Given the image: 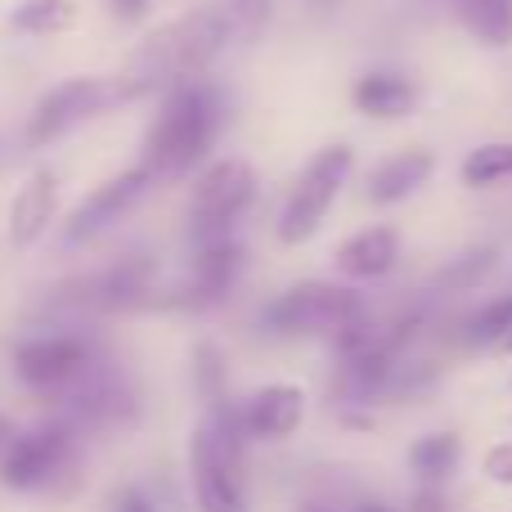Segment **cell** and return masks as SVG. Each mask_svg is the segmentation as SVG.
<instances>
[{
	"instance_id": "cell-1",
	"label": "cell",
	"mask_w": 512,
	"mask_h": 512,
	"mask_svg": "<svg viewBox=\"0 0 512 512\" xmlns=\"http://www.w3.org/2000/svg\"><path fill=\"white\" fill-rule=\"evenodd\" d=\"M225 126V99L212 81L185 77L176 86L162 90V104L144 135V167L158 185L185 180L189 171H198L212 153L216 135Z\"/></svg>"
},
{
	"instance_id": "cell-2",
	"label": "cell",
	"mask_w": 512,
	"mask_h": 512,
	"mask_svg": "<svg viewBox=\"0 0 512 512\" xmlns=\"http://www.w3.org/2000/svg\"><path fill=\"white\" fill-rule=\"evenodd\" d=\"M230 36H234V9L194 5L189 14L158 27V32L140 45V54H135L126 77L140 86V95H149V90H158V86L167 90L185 77H203L216 63V54L230 45Z\"/></svg>"
},
{
	"instance_id": "cell-3",
	"label": "cell",
	"mask_w": 512,
	"mask_h": 512,
	"mask_svg": "<svg viewBox=\"0 0 512 512\" xmlns=\"http://www.w3.org/2000/svg\"><path fill=\"white\" fill-rule=\"evenodd\" d=\"M243 432L234 405H221L198 423L189 441V490L198 512H248L243 495Z\"/></svg>"
},
{
	"instance_id": "cell-4",
	"label": "cell",
	"mask_w": 512,
	"mask_h": 512,
	"mask_svg": "<svg viewBox=\"0 0 512 512\" xmlns=\"http://www.w3.org/2000/svg\"><path fill=\"white\" fill-rule=\"evenodd\" d=\"M364 315H369V306H364V292L355 283L306 279L292 283L274 301H265L256 324L270 337H337L346 324H355Z\"/></svg>"
},
{
	"instance_id": "cell-5",
	"label": "cell",
	"mask_w": 512,
	"mask_h": 512,
	"mask_svg": "<svg viewBox=\"0 0 512 512\" xmlns=\"http://www.w3.org/2000/svg\"><path fill=\"white\" fill-rule=\"evenodd\" d=\"M355 171V149L346 144H328L319 149L306 167L297 171V180L288 185V198L279 207V221H274V234H279L283 248H297L310 234L324 225V216L333 212V203L342 198L346 180Z\"/></svg>"
},
{
	"instance_id": "cell-6",
	"label": "cell",
	"mask_w": 512,
	"mask_h": 512,
	"mask_svg": "<svg viewBox=\"0 0 512 512\" xmlns=\"http://www.w3.org/2000/svg\"><path fill=\"white\" fill-rule=\"evenodd\" d=\"M140 99V86L131 77H72L63 86L45 90L41 104L32 108V122H27V144H54L63 135H72L77 126L95 122V117L113 113V108Z\"/></svg>"
},
{
	"instance_id": "cell-7",
	"label": "cell",
	"mask_w": 512,
	"mask_h": 512,
	"mask_svg": "<svg viewBox=\"0 0 512 512\" xmlns=\"http://www.w3.org/2000/svg\"><path fill=\"white\" fill-rule=\"evenodd\" d=\"M261 180L256 167L243 158H221L198 176L194 194H189V239L194 243H216L234 239L239 221L252 212Z\"/></svg>"
},
{
	"instance_id": "cell-8",
	"label": "cell",
	"mask_w": 512,
	"mask_h": 512,
	"mask_svg": "<svg viewBox=\"0 0 512 512\" xmlns=\"http://www.w3.org/2000/svg\"><path fill=\"white\" fill-rule=\"evenodd\" d=\"M14 378L23 382L27 391H41V396H54V391H77L81 382L95 373V351L81 333H27L23 342H14Z\"/></svg>"
},
{
	"instance_id": "cell-9",
	"label": "cell",
	"mask_w": 512,
	"mask_h": 512,
	"mask_svg": "<svg viewBox=\"0 0 512 512\" xmlns=\"http://www.w3.org/2000/svg\"><path fill=\"white\" fill-rule=\"evenodd\" d=\"M77 436L81 432L68 418L41 423V427H32V432H18L14 450L0 463V486L23 490V495L50 490L54 481H59L63 472H72V463H77Z\"/></svg>"
},
{
	"instance_id": "cell-10",
	"label": "cell",
	"mask_w": 512,
	"mask_h": 512,
	"mask_svg": "<svg viewBox=\"0 0 512 512\" xmlns=\"http://www.w3.org/2000/svg\"><path fill=\"white\" fill-rule=\"evenodd\" d=\"M153 274H158L153 256H117L104 270L81 274L59 292L68 306L81 310H131L153 297Z\"/></svg>"
},
{
	"instance_id": "cell-11",
	"label": "cell",
	"mask_w": 512,
	"mask_h": 512,
	"mask_svg": "<svg viewBox=\"0 0 512 512\" xmlns=\"http://www.w3.org/2000/svg\"><path fill=\"white\" fill-rule=\"evenodd\" d=\"M153 185H158V180L149 176L144 162H135V167L108 176L104 185L90 189V194L72 207V216L63 221V239L68 243H90V239H99V234H108L126 212H131V207H140V198L149 194Z\"/></svg>"
},
{
	"instance_id": "cell-12",
	"label": "cell",
	"mask_w": 512,
	"mask_h": 512,
	"mask_svg": "<svg viewBox=\"0 0 512 512\" xmlns=\"http://www.w3.org/2000/svg\"><path fill=\"white\" fill-rule=\"evenodd\" d=\"M234 418H239L243 441H261V445L288 441L301 427V418H306V391L297 382H265L248 400L234 405Z\"/></svg>"
},
{
	"instance_id": "cell-13",
	"label": "cell",
	"mask_w": 512,
	"mask_h": 512,
	"mask_svg": "<svg viewBox=\"0 0 512 512\" xmlns=\"http://www.w3.org/2000/svg\"><path fill=\"white\" fill-rule=\"evenodd\" d=\"M243 270V243L239 239H216V243H194V261H189V274L180 283V292L171 301L189 310H207L221 306L230 297V288L239 283Z\"/></svg>"
},
{
	"instance_id": "cell-14",
	"label": "cell",
	"mask_w": 512,
	"mask_h": 512,
	"mask_svg": "<svg viewBox=\"0 0 512 512\" xmlns=\"http://www.w3.org/2000/svg\"><path fill=\"white\" fill-rule=\"evenodd\" d=\"M54 221H59V176L54 167H36L9 203V243L18 252L36 248Z\"/></svg>"
},
{
	"instance_id": "cell-15",
	"label": "cell",
	"mask_w": 512,
	"mask_h": 512,
	"mask_svg": "<svg viewBox=\"0 0 512 512\" xmlns=\"http://www.w3.org/2000/svg\"><path fill=\"white\" fill-rule=\"evenodd\" d=\"M135 418V396L122 382H86L81 391H72L68 405V423L77 432H113V427L131 423Z\"/></svg>"
},
{
	"instance_id": "cell-16",
	"label": "cell",
	"mask_w": 512,
	"mask_h": 512,
	"mask_svg": "<svg viewBox=\"0 0 512 512\" xmlns=\"http://www.w3.org/2000/svg\"><path fill=\"white\" fill-rule=\"evenodd\" d=\"M400 256V234L391 225H369V230L351 234V239L337 248V274L351 283L364 279H382V274L396 265Z\"/></svg>"
},
{
	"instance_id": "cell-17",
	"label": "cell",
	"mask_w": 512,
	"mask_h": 512,
	"mask_svg": "<svg viewBox=\"0 0 512 512\" xmlns=\"http://www.w3.org/2000/svg\"><path fill=\"white\" fill-rule=\"evenodd\" d=\"M436 171V158L427 149H405V153H391L382 158L378 167L369 171V198L378 207H391V203H405L409 194L427 185V176Z\"/></svg>"
},
{
	"instance_id": "cell-18",
	"label": "cell",
	"mask_w": 512,
	"mask_h": 512,
	"mask_svg": "<svg viewBox=\"0 0 512 512\" xmlns=\"http://www.w3.org/2000/svg\"><path fill=\"white\" fill-rule=\"evenodd\" d=\"M355 108L364 117H378V122H391V117H409L418 104V86L400 72H364L351 90Z\"/></svg>"
},
{
	"instance_id": "cell-19",
	"label": "cell",
	"mask_w": 512,
	"mask_h": 512,
	"mask_svg": "<svg viewBox=\"0 0 512 512\" xmlns=\"http://www.w3.org/2000/svg\"><path fill=\"white\" fill-rule=\"evenodd\" d=\"M459 454H463V445L454 432L418 436V441L409 445V472H414L423 486H441V481L459 468Z\"/></svg>"
},
{
	"instance_id": "cell-20",
	"label": "cell",
	"mask_w": 512,
	"mask_h": 512,
	"mask_svg": "<svg viewBox=\"0 0 512 512\" xmlns=\"http://www.w3.org/2000/svg\"><path fill=\"white\" fill-rule=\"evenodd\" d=\"M459 23L481 45H512V0H450Z\"/></svg>"
},
{
	"instance_id": "cell-21",
	"label": "cell",
	"mask_w": 512,
	"mask_h": 512,
	"mask_svg": "<svg viewBox=\"0 0 512 512\" xmlns=\"http://www.w3.org/2000/svg\"><path fill=\"white\" fill-rule=\"evenodd\" d=\"M77 23V0H18L9 9V27L27 36H59Z\"/></svg>"
},
{
	"instance_id": "cell-22",
	"label": "cell",
	"mask_w": 512,
	"mask_h": 512,
	"mask_svg": "<svg viewBox=\"0 0 512 512\" xmlns=\"http://www.w3.org/2000/svg\"><path fill=\"white\" fill-rule=\"evenodd\" d=\"M512 337V292L477 306L463 319V342L468 346H508Z\"/></svg>"
},
{
	"instance_id": "cell-23",
	"label": "cell",
	"mask_w": 512,
	"mask_h": 512,
	"mask_svg": "<svg viewBox=\"0 0 512 512\" xmlns=\"http://www.w3.org/2000/svg\"><path fill=\"white\" fill-rule=\"evenodd\" d=\"M499 180H512V144L495 140V144H477V149L463 158V185L468 189H490Z\"/></svg>"
},
{
	"instance_id": "cell-24",
	"label": "cell",
	"mask_w": 512,
	"mask_h": 512,
	"mask_svg": "<svg viewBox=\"0 0 512 512\" xmlns=\"http://www.w3.org/2000/svg\"><path fill=\"white\" fill-rule=\"evenodd\" d=\"M486 477L499 481V486H512V445H495L486 454Z\"/></svg>"
},
{
	"instance_id": "cell-25",
	"label": "cell",
	"mask_w": 512,
	"mask_h": 512,
	"mask_svg": "<svg viewBox=\"0 0 512 512\" xmlns=\"http://www.w3.org/2000/svg\"><path fill=\"white\" fill-rule=\"evenodd\" d=\"M113 512H158L149 504V495L144 490H135V486H126L122 495H117V504H113Z\"/></svg>"
},
{
	"instance_id": "cell-26",
	"label": "cell",
	"mask_w": 512,
	"mask_h": 512,
	"mask_svg": "<svg viewBox=\"0 0 512 512\" xmlns=\"http://www.w3.org/2000/svg\"><path fill=\"white\" fill-rule=\"evenodd\" d=\"M14 441H18V427H14V418H9V414H0V463H5V454L14 450Z\"/></svg>"
},
{
	"instance_id": "cell-27",
	"label": "cell",
	"mask_w": 512,
	"mask_h": 512,
	"mask_svg": "<svg viewBox=\"0 0 512 512\" xmlns=\"http://www.w3.org/2000/svg\"><path fill=\"white\" fill-rule=\"evenodd\" d=\"M144 5H149V0H113L117 18H126V23H135V18L144 14Z\"/></svg>"
},
{
	"instance_id": "cell-28",
	"label": "cell",
	"mask_w": 512,
	"mask_h": 512,
	"mask_svg": "<svg viewBox=\"0 0 512 512\" xmlns=\"http://www.w3.org/2000/svg\"><path fill=\"white\" fill-rule=\"evenodd\" d=\"M234 14H248V18H265V0H230Z\"/></svg>"
},
{
	"instance_id": "cell-29",
	"label": "cell",
	"mask_w": 512,
	"mask_h": 512,
	"mask_svg": "<svg viewBox=\"0 0 512 512\" xmlns=\"http://www.w3.org/2000/svg\"><path fill=\"white\" fill-rule=\"evenodd\" d=\"M346 512H396V508L382 504V499H355V504L346 508Z\"/></svg>"
},
{
	"instance_id": "cell-30",
	"label": "cell",
	"mask_w": 512,
	"mask_h": 512,
	"mask_svg": "<svg viewBox=\"0 0 512 512\" xmlns=\"http://www.w3.org/2000/svg\"><path fill=\"white\" fill-rule=\"evenodd\" d=\"M297 512H346V508H333V504H301Z\"/></svg>"
},
{
	"instance_id": "cell-31",
	"label": "cell",
	"mask_w": 512,
	"mask_h": 512,
	"mask_svg": "<svg viewBox=\"0 0 512 512\" xmlns=\"http://www.w3.org/2000/svg\"><path fill=\"white\" fill-rule=\"evenodd\" d=\"M310 5H328V0H310Z\"/></svg>"
},
{
	"instance_id": "cell-32",
	"label": "cell",
	"mask_w": 512,
	"mask_h": 512,
	"mask_svg": "<svg viewBox=\"0 0 512 512\" xmlns=\"http://www.w3.org/2000/svg\"><path fill=\"white\" fill-rule=\"evenodd\" d=\"M508 351H512V337H508Z\"/></svg>"
}]
</instances>
